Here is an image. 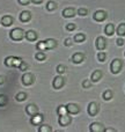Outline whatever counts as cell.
<instances>
[{
    "label": "cell",
    "mask_w": 125,
    "mask_h": 132,
    "mask_svg": "<svg viewBox=\"0 0 125 132\" xmlns=\"http://www.w3.org/2000/svg\"><path fill=\"white\" fill-rule=\"evenodd\" d=\"M23 63L22 58L20 57H14V56H9V57L5 58V65L8 67H20V65Z\"/></svg>",
    "instance_id": "obj_1"
},
{
    "label": "cell",
    "mask_w": 125,
    "mask_h": 132,
    "mask_svg": "<svg viewBox=\"0 0 125 132\" xmlns=\"http://www.w3.org/2000/svg\"><path fill=\"white\" fill-rule=\"evenodd\" d=\"M9 36L13 41H21V39H23V37H26V32L21 28H15L9 32Z\"/></svg>",
    "instance_id": "obj_2"
},
{
    "label": "cell",
    "mask_w": 125,
    "mask_h": 132,
    "mask_svg": "<svg viewBox=\"0 0 125 132\" xmlns=\"http://www.w3.org/2000/svg\"><path fill=\"white\" fill-rule=\"evenodd\" d=\"M35 81V77L32 73H24V74L22 75V84L24 85V86H30V85H32Z\"/></svg>",
    "instance_id": "obj_3"
},
{
    "label": "cell",
    "mask_w": 125,
    "mask_h": 132,
    "mask_svg": "<svg viewBox=\"0 0 125 132\" xmlns=\"http://www.w3.org/2000/svg\"><path fill=\"white\" fill-rule=\"evenodd\" d=\"M110 68H111V72L114 74H117V73L121 72V68H122V60L121 59H114L110 65Z\"/></svg>",
    "instance_id": "obj_4"
},
{
    "label": "cell",
    "mask_w": 125,
    "mask_h": 132,
    "mask_svg": "<svg viewBox=\"0 0 125 132\" xmlns=\"http://www.w3.org/2000/svg\"><path fill=\"white\" fill-rule=\"evenodd\" d=\"M64 85H65V79H64L63 77H60V75H58V77H56L55 79H53V82H52L53 88L60 89Z\"/></svg>",
    "instance_id": "obj_5"
},
{
    "label": "cell",
    "mask_w": 125,
    "mask_h": 132,
    "mask_svg": "<svg viewBox=\"0 0 125 132\" xmlns=\"http://www.w3.org/2000/svg\"><path fill=\"white\" fill-rule=\"evenodd\" d=\"M87 111L90 116H95L96 114L98 112V105L96 102H90L88 104V108H87Z\"/></svg>",
    "instance_id": "obj_6"
},
{
    "label": "cell",
    "mask_w": 125,
    "mask_h": 132,
    "mask_svg": "<svg viewBox=\"0 0 125 132\" xmlns=\"http://www.w3.org/2000/svg\"><path fill=\"white\" fill-rule=\"evenodd\" d=\"M71 122H72V118H71L67 114L62 115V116H59V118H58V123H59V125H62V126H67Z\"/></svg>",
    "instance_id": "obj_7"
},
{
    "label": "cell",
    "mask_w": 125,
    "mask_h": 132,
    "mask_svg": "<svg viewBox=\"0 0 125 132\" xmlns=\"http://www.w3.org/2000/svg\"><path fill=\"white\" fill-rule=\"evenodd\" d=\"M94 20L97 21V22H101V21H104L105 19H107V13H105L104 11H97L94 13L93 15Z\"/></svg>",
    "instance_id": "obj_8"
},
{
    "label": "cell",
    "mask_w": 125,
    "mask_h": 132,
    "mask_svg": "<svg viewBox=\"0 0 125 132\" xmlns=\"http://www.w3.org/2000/svg\"><path fill=\"white\" fill-rule=\"evenodd\" d=\"M67 111H68V114H71V115H77L78 112L80 111V108H79V105L78 104H75V103H68L67 105Z\"/></svg>",
    "instance_id": "obj_9"
},
{
    "label": "cell",
    "mask_w": 125,
    "mask_h": 132,
    "mask_svg": "<svg viewBox=\"0 0 125 132\" xmlns=\"http://www.w3.org/2000/svg\"><path fill=\"white\" fill-rule=\"evenodd\" d=\"M105 46H107V42H105L104 37H97L96 38V49L102 51L105 49Z\"/></svg>",
    "instance_id": "obj_10"
},
{
    "label": "cell",
    "mask_w": 125,
    "mask_h": 132,
    "mask_svg": "<svg viewBox=\"0 0 125 132\" xmlns=\"http://www.w3.org/2000/svg\"><path fill=\"white\" fill-rule=\"evenodd\" d=\"M42 122H43V115L38 114V112H37L36 115H34V116H31V119H30V123H31L32 125H38Z\"/></svg>",
    "instance_id": "obj_11"
},
{
    "label": "cell",
    "mask_w": 125,
    "mask_h": 132,
    "mask_svg": "<svg viewBox=\"0 0 125 132\" xmlns=\"http://www.w3.org/2000/svg\"><path fill=\"white\" fill-rule=\"evenodd\" d=\"M26 112H27L29 116H34V115H36L37 112H38V108L35 104H28L27 107H26Z\"/></svg>",
    "instance_id": "obj_12"
},
{
    "label": "cell",
    "mask_w": 125,
    "mask_h": 132,
    "mask_svg": "<svg viewBox=\"0 0 125 132\" xmlns=\"http://www.w3.org/2000/svg\"><path fill=\"white\" fill-rule=\"evenodd\" d=\"M72 60H73V63H75V64H80V63H82L85 60V55L81 52L74 53V55L72 56Z\"/></svg>",
    "instance_id": "obj_13"
},
{
    "label": "cell",
    "mask_w": 125,
    "mask_h": 132,
    "mask_svg": "<svg viewBox=\"0 0 125 132\" xmlns=\"http://www.w3.org/2000/svg\"><path fill=\"white\" fill-rule=\"evenodd\" d=\"M63 16L64 18H73L75 15V9L72 8V7H67L63 11Z\"/></svg>",
    "instance_id": "obj_14"
},
{
    "label": "cell",
    "mask_w": 125,
    "mask_h": 132,
    "mask_svg": "<svg viewBox=\"0 0 125 132\" xmlns=\"http://www.w3.org/2000/svg\"><path fill=\"white\" fill-rule=\"evenodd\" d=\"M1 24L5 26V27H11L13 24V18L11 15H5L1 19Z\"/></svg>",
    "instance_id": "obj_15"
},
{
    "label": "cell",
    "mask_w": 125,
    "mask_h": 132,
    "mask_svg": "<svg viewBox=\"0 0 125 132\" xmlns=\"http://www.w3.org/2000/svg\"><path fill=\"white\" fill-rule=\"evenodd\" d=\"M30 19H31V13H30L29 11H23V12H21V14H20V20L22 21V22H28Z\"/></svg>",
    "instance_id": "obj_16"
},
{
    "label": "cell",
    "mask_w": 125,
    "mask_h": 132,
    "mask_svg": "<svg viewBox=\"0 0 125 132\" xmlns=\"http://www.w3.org/2000/svg\"><path fill=\"white\" fill-rule=\"evenodd\" d=\"M102 75H103V73H102V71H100V70H96V71H94L93 73H91V81H94V82H97L98 80H101V78H102Z\"/></svg>",
    "instance_id": "obj_17"
},
{
    "label": "cell",
    "mask_w": 125,
    "mask_h": 132,
    "mask_svg": "<svg viewBox=\"0 0 125 132\" xmlns=\"http://www.w3.org/2000/svg\"><path fill=\"white\" fill-rule=\"evenodd\" d=\"M89 130L93 131V132H101V131H104V129H103V125L100 123H91L90 124V128H89Z\"/></svg>",
    "instance_id": "obj_18"
},
{
    "label": "cell",
    "mask_w": 125,
    "mask_h": 132,
    "mask_svg": "<svg viewBox=\"0 0 125 132\" xmlns=\"http://www.w3.org/2000/svg\"><path fill=\"white\" fill-rule=\"evenodd\" d=\"M26 38H27L28 41H36L37 39L36 31H34V30H28V31L26 32Z\"/></svg>",
    "instance_id": "obj_19"
},
{
    "label": "cell",
    "mask_w": 125,
    "mask_h": 132,
    "mask_svg": "<svg viewBox=\"0 0 125 132\" xmlns=\"http://www.w3.org/2000/svg\"><path fill=\"white\" fill-rule=\"evenodd\" d=\"M45 44H46V49H53L57 46V41L53 38H48L45 39Z\"/></svg>",
    "instance_id": "obj_20"
},
{
    "label": "cell",
    "mask_w": 125,
    "mask_h": 132,
    "mask_svg": "<svg viewBox=\"0 0 125 132\" xmlns=\"http://www.w3.org/2000/svg\"><path fill=\"white\" fill-rule=\"evenodd\" d=\"M105 34L108 35V36H111V35H114V31H115V27L114 24H111V23H109V24H107V27H105Z\"/></svg>",
    "instance_id": "obj_21"
},
{
    "label": "cell",
    "mask_w": 125,
    "mask_h": 132,
    "mask_svg": "<svg viewBox=\"0 0 125 132\" xmlns=\"http://www.w3.org/2000/svg\"><path fill=\"white\" fill-rule=\"evenodd\" d=\"M117 35L118 36H125V23H122L117 27Z\"/></svg>",
    "instance_id": "obj_22"
},
{
    "label": "cell",
    "mask_w": 125,
    "mask_h": 132,
    "mask_svg": "<svg viewBox=\"0 0 125 132\" xmlns=\"http://www.w3.org/2000/svg\"><path fill=\"white\" fill-rule=\"evenodd\" d=\"M67 107L66 105H59L57 109V114L59 115V116H62V115H66L67 114Z\"/></svg>",
    "instance_id": "obj_23"
},
{
    "label": "cell",
    "mask_w": 125,
    "mask_h": 132,
    "mask_svg": "<svg viewBox=\"0 0 125 132\" xmlns=\"http://www.w3.org/2000/svg\"><path fill=\"white\" fill-rule=\"evenodd\" d=\"M8 103V97L5 94H0V107H5Z\"/></svg>",
    "instance_id": "obj_24"
},
{
    "label": "cell",
    "mask_w": 125,
    "mask_h": 132,
    "mask_svg": "<svg viewBox=\"0 0 125 132\" xmlns=\"http://www.w3.org/2000/svg\"><path fill=\"white\" fill-rule=\"evenodd\" d=\"M36 48L38 51H45L46 50V44H45V41H39L38 43L36 44Z\"/></svg>",
    "instance_id": "obj_25"
},
{
    "label": "cell",
    "mask_w": 125,
    "mask_h": 132,
    "mask_svg": "<svg viewBox=\"0 0 125 132\" xmlns=\"http://www.w3.org/2000/svg\"><path fill=\"white\" fill-rule=\"evenodd\" d=\"M57 8V4L55 1H48L46 2V9L48 11H55Z\"/></svg>",
    "instance_id": "obj_26"
},
{
    "label": "cell",
    "mask_w": 125,
    "mask_h": 132,
    "mask_svg": "<svg viewBox=\"0 0 125 132\" xmlns=\"http://www.w3.org/2000/svg\"><path fill=\"white\" fill-rule=\"evenodd\" d=\"M85 39H86V36H85V34H77L74 36V41L78 42V43H80V42H84Z\"/></svg>",
    "instance_id": "obj_27"
},
{
    "label": "cell",
    "mask_w": 125,
    "mask_h": 132,
    "mask_svg": "<svg viewBox=\"0 0 125 132\" xmlns=\"http://www.w3.org/2000/svg\"><path fill=\"white\" fill-rule=\"evenodd\" d=\"M38 132H52V129H51L49 125L44 124V125H41V126H39Z\"/></svg>",
    "instance_id": "obj_28"
},
{
    "label": "cell",
    "mask_w": 125,
    "mask_h": 132,
    "mask_svg": "<svg viewBox=\"0 0 125 132\" xmlns=\"http://www.w3.org/2000/svg\"><path fill=\"white\" fill-rule=\"evenodd\" d=\"M15 98H16V101H23V100H26V98H27V94L23 93V92L18 93L15 95Z\"/></svg>",
    "instance_id": "obj_29"
},
{
    "label": "cell",
    "mask_w": 125,
    "mask_h": 132,
    "mask_svg": "<svg viewBox=\"0 0 125 132\" xmlns=\"http://www.w3.org/2000/svg\"><path fill=\"white\" fill-rule=\"evenodd\" d=\"M103 98H104V100H107V101L111 100V98H112V92L109 90V89H108V90H105L104 93H103Z\"/></svg>",
    "instance_id": "obj_30"
},
{
    "label": "cell",
    "mask_w": 125,
    "mask_h": 132,
    "mask_svg": "<svg viewBox=\"0 0 125 132\" xmlns=\"http://www.w3.org/2000/svg\"><path fill=\"white\" fill-rule=\"evenodd\" d=\"M35 58H36L37 60H44L46 58V56L43 51H39V52H37L36 55H35Z\"/></svg>",
    "instance_id": "obj_31"
},
{
    "label": "cell",
    "mask_w": 125,
    "mask_h": 132,
    "mask_svg": "<svg viewBox=\"0 0 125 132\" xmlns=\"http://www.w3.org/2000/svg\"><path fill=\"white\" fill-rule=\"evenodd\" d=\"M56 71H57L59 74H63V73H65V71H66V67L64 66L63 64H59L57 66V68H56Z\"/></svg>",
    "instance_id": "obj_32"
},
{
    "label": "cell",
    "mask_w": 125,
    "mask_h": 132,
    "mask_svg": "<svg viewBox=\"0 0 125 132\" xmlns=\"http://www.w3.org/2000/svg\"><path fill=\"white\" fill-rule=\"evenodd\" d=\"M87 13H88V11H87L86 8H79L78 9V14H79L80 16H86Z\"/></svg>",
    "instance_id": "obj_33"
},
{
    "label": "cell",
    "mask_w": 125,
    "mask_h": 132,
    "mask_svg": "<svg viewBox=\"0 0 125 132\" xmlns=\"http://www.w3.org/2000/svg\"><path fill=\"white\" fill-rule=\"evenodd\" d=\"M90 86H91L90 80H84V81H82V87H84V88H89Z\"/></svg>",
    "instance_id": "obj_34"
},
{
    "label": "cell",
    "mask_w": 125,
    "mask_h": 132,
    "mask_svg": "<svg viewBox=\"0 0 125 132\" xmlns=\"http://www.w3.org/2000/svg\"><path fill=\"white\" fill-rule=\"evenodd\" d=\"M97 58H98V60H100V62H104V59H105V53H104V52H98Z\"/></svg>",
    "instance_id": "obj_35"
},
{
    "label": "cell",
    "mask_w": 125,
    "mask_h": 132,
    "mask_svg": "<svg viewBox=\"0 0 125 132\" xmlns=\"http://www.w3.org/2000/svg\"><path fill=\"white\" fill-rule=\"evenodd\" d=\"M75 29V24L74 23H68L67 26H66V30H68V31H72V30Z\"/></svg>",
    "instance_id": "obj_36"
},
{
    "label": "cell",
    "mask_w": 125,
    "mask_h": 132,
    "mask_svg": "<svg viewBox=\"0 0 125 132\" xmlns=\"http://www.w3.org/2000/svg\"><path fill=\"white\" fill-rule=\"evenodd\" d=\"M19 68H20L21 71H26V70H27V68H28V64H27V63H26V62H23L22 64L20 65V67H19Z\"/></svg>",
    "instance_id": "obj_37"
},
{
    "label": "cell",
    "mask_w": 125,
    "mask_h": 132,
    "mask_svg": "<svg viewBox=\"0 0 125 132\" xmlns=\"http://www.w3.org/2000/svg\"><path fill=\"white\" fill-rule=\"evenodd\" d=\"M65 45H66V46L72 45V38H66V39H65Z\"/></svg>",
    "instance_id": "obj_38"
},
{
    "label": "cell",
    "mask_w": 125,
    "mask_h": 132,
    "mask_svg": "<svg viewBox=\"0 0 125 132\" xmlns=\"http://www.w3.org/2000/svg\"><path fill=\"white\" fill-rule=\"evenodd\" d=\"M30 1H31V0H19V2H20L21 5H28Z\"/></svg>",
    "instance_id": "obj_39"
},
{
    "label": "cell",
    "mask_w": 125,
    "mask_h": 132,
    "mask_svg": "<svg viewBox=\"0 0 125 132\" xmlns=\"http://www.w3.org/2000/svg\"><path fill=\"white\" fill-rule=\"evenodd\" d=\"M116 43H117V45L122 46V45H123V44H124V41H123V39H122V38H118V39H117V42H116Z\"/></svg>",
    "instance_id": "obj_40"
},
{
    "label": "cell",
    "mask_w": 125,
    "mask_h": 132,
    "mask_svg": "<svg viewBox=\"0 0 125 132\" xmlns=\"http://www.w3.org/2000/svg\"><path fill=\"white\" fill-rule=\"evenodd\" d=\"M31 2L32 4H35V5H39V4L43 2V0H31Z\"/></svg>",
    "instance_id": "obj_41"
},
{
    "label": "cell",
    "mask_w": 125,
    "mask_h": 132,
    "mask_svg": "<svg viewBox=\"0 0 125 132\" xmlns=\"http://www.w3.org/2000/svg\"><path fill=\"white\" fill-rule=\"evenodd\" d=\"M5 81H6V79H5L4 75H0V85L5 84Z\"/></svg>",
    "instance_id": "obj_42"
},
{
    "label": "cell",
    "mask_w": 125,
    "mask_h": 132,
    "mask_svg": "<svg viewBox=\"0 0 125 132\" xmlns=\"http://www.w3.org/2000/svg\"><path fill=\"white\" fill-rule=\"evenodd\" d=\"M104 131H107V132H115L116 130H114V129H104Z\"/></svg>",
    "instance_id": "obj_43"
},
{
    "label": "cell",
    "mask_w": 125,
    "mask_h": 132,
    "mask_svg": "<svg viewBox=\"0 0 125 132\" xmlns=\"http://www.w3.org/2000/svg\"><path fill=\"white\" fill-rule=\"evenodd\" d=\"M0 23H1V20H0Z\"/></svg>",
    "instance_id": "obj_44"
}]
</instances>
